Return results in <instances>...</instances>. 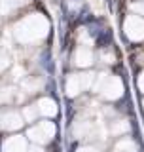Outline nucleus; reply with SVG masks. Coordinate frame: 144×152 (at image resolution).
<instances>
[{
  "label": "nucleus",
  "mask_w": 144,
  "mask_h": 152,
  "mask_svg": "<svg viewBox=\"0 0 144 152\" xmlns=\"http://www.w3.org/2000/svg\"><path fill=\"white\" fill-rule=\"evenodd\" d=\"M47 19L40 13H32L15 25V38L21 44H34L47 34Z\"/></svg>",
  "instance_id": "1"
},
{
  "label": "nucleus",
  "mask_w": 144,
  "mask_h": 152,
  "mask_svg": "<svg viewBox=\"0 0 144 152\" xmlns=\"http://www.w3.org/2000/svg\"><path fill=\"white\" fill-rule=\"evenodd\" d=\"M93 88H95V91L100 93L108 101H116V99H119L123 95V84L118 76H110V74L95 76Z\"/></svg>",
  "instance_id": "2"
},
{
  "label": "nucleus",
  "mask_w": 144,
  "mask_h": 152,
  "mask_svg": "<svg viewBox=\"0 0 144 152\" xmlns=\"http://www.w3.org/2000/svg\"><path fill=\"white\" fill-rule=\"evenodd\" d=\"M55 133H57V127L53 122H38L36 126H32L27 131V137L36 145H46L55 137Z\"/></svg>",
  "instance_id": "3"
},
{
  "label": "nucleus",
  "mask_w": 144,
  "mask_h": 152,
  "mask_svg": "<svg viewBox=\"0 0 144 152\" xmlns=\"http://www.w3.org/2000/svg\"><path fill=\"white\" fill-rule=\"evenodd\" d=\"M95 82V74L91 72H80V74H70L68 80H66V93L70 97H76L81 91L89 89Z\"/></svg>",
  "instance_id": "4"
},
{
  "label": "nucleus",
  "mask_w": 144,
  "mask_h": 152,
  "mask_svg": "<svg viewBox=\"0 0 144 152\" xmlns=\"http://www.w3.org/2000/svg\"><path fill=\"white\" fill-rule=\"evenodd\" d=\"M123 31H125L129 40H135V42L144 40V17L129 15L123 23Z\"/></svg>",
  "instance_id": "5"
},
{
  "label": "nucleus",
  "mask_w": 144,
  "mask_h": 152,
  "mask_svg": "<svg viewBox=\"0 0 144 152\" xmlns=\"http://www.w3.org/2000/svg\"><path fill=\"white\" fill-rule=\"evenodd\" d=\"M23 114L13 110V108H8V110H2L0 112V129L4 131H15L19 127H23Z\"/></svg>",
  "instance_id": "6"
},
{
  "label": "nucleus",
  "mask_w": 144,
  "mask_h": 152,
  "mask_svg": "<svg viewBox=\"0 0 144 152\" xmlns=\"http://www.w3.org/2000/svg\"><path fill=\"white\" fill-rule=\"evenodd\" d=\"M27 139L21 135H13L8 137L6 141L2 142V152H27Z\"/></svg>",
  "instance_id": "7"
},
{
  "label": "nucleus",
  "mask_w": 144,
  "mask_h": 152,
  "mask_svg": "<svg viewBox=\"0 0 144 152\" xmlns=\"http://www.w3.org/2000/svg\"><path fill=\"white\" fill-rule=\"evenodd\" d=\"M36 108H38V114H42V116H46V118H51V116L57 114V103L53 99H49V97L38 99Z\"/></svg>",
  "instance_id": "8"
},
{
  "label": "nucleus",
  "mask_w": 144,
  "mask_h": 152,
  "mask_svg": "<svg viewBox=\"0 0 144 152\" xmlns=\"http://www.w3.org/2000/svg\"><path fill=\"white\" fill-rule=\"evenodd\" d=\"M74 65L76 66H89V65H93V53H91V50L89 48H78L76 50V53H74Z\"/></svg>",
  "instance_id": "9"
},
{
  "label": "nucleus",
  "mask_w": 144,
  "mask_h": 152,
  "mask_svg": "<svg viewBox=\"0 0 144 152\" xmlns=\"http://www.w3.org/2000/svg\"><path fill=\"white\" fill-rule=\"evenodd\" d=\"M42 86H44V80H42V78H38V76H28V78L23 80L21 89L25 93H36Z\"/></svg>",
  "instance_id": "10"
},
{
  "label": "nucleus",
  "mask_w": 144,
  "mask_h": 152,
  "mask_svg": "<svg viewBox=\"0 0 144 152\" xmlns=\"http://www.w3.org/2000/svg\"><path fill=\"white\" fill-rule=\"evenodd\" d=\"M25 4H27V0H0V12L4 15H8V13H13L15 10H19Z\"/></svg>",
  "instance_id": "11"
},
{
  "label": "nucleus",
  "mask_w": 144,
  "mask_h": 152,
  "mask_svg": "<svg viewBox=\"0 0 144 152\" xmlns=\"http://www.w3.org/2000/svg\"><path fill=\"white\" fill-rule=\"evenodd\" d=\"M91 122L87 120H78L74 124V135H76V139H81V137H87L89 133H91Z\"/></svg>",
  "instance_id": "12"
},
{
  "label": "nucleus",
  "mask_w": 144,
  "mask_h": 152,
  "mask_svg": "<svg viewBox=\"0 0 144 152\" xmlns=\"http://www.w3.org/2000/svg\"><path fill=\"white\" fill-rule=\"evenodd\" d=\"M114 152H137V142L133 139H129V137L119 139L116 142V146H114Z\"/></svg>",
  "instance_id": "13"
},
{
  "label": "nucleus",
  "mask_w": 144,
  "mask_h": 152,
  "mask_svg": "<svg viewBox=\"0 0 144 152\" xmlns=\"http://www.w3.org/2000/svg\"><path fill=\"white\" fill-rule=\"evenodd\" d=\"M129 129H131V126H129V122L127 120H116V122H112V126H110V133L112 135H123V133H127Z\"/></svg>",
  "instance_id": "14"
},
{
  "label": "nucleus",
  "mask_w": 144,
  "mask_h": 152,
  "mask_svg": "<svg viewBox=\"0 0 144 152\" xmlns=\"http://www.w3.org/2000/svg\"><path fill=\"white\" fill-rule=\"evenodd\" d=\"M13 95H15V91H13L12 86H6V84H0V104H6L13 99Z\"/></svg>",
  "instance_id": "15"
},
{
  "label": "nucleus",
  "mask_w": 144,
  "mask_h": 152,
  "mask_svg": "<svg viewBox=\"0 0 144 152\" xmlns=\"http://www.w3.org/2000/svg\"><path fill=\"white\" fill-rule=\"evenodd\" d=\"M23 120L25 122H34L36 118H38V108H36V104H28V107L23 108Z\"/></svg>",
  "instance_id": "16"
},
{
  "label": "nucleus",
  "mask_w": 144,
  "mask_h": 152,
  "mask_svg": "<svg viewBox=\"0 0 144 152\" xmlns=\"http://www.w3.org/2000/svg\"><path fill=\"white\" fill-rule=\"evenodd\" d=\"M131 10L137 13V15H144V0H138V2L131 4Z\"/></svg>",
  "instance_id": "17"
},
{
  "label": "nucleus",
  "mask_w": 144,
  "mask_h": 152,
  "mask_svg": "<svg viewBox=\"0 0 144 152\" xmlns=\"http://www.w3.org/2000/svg\"><path fill=\"white\" fill-rule=\"evenodd\" d=\"M8 65H9V59H8V55L0 51V72H2L4 69H8Z\"/></svg>",
  "instance_id": "18"
},
{
  "label": "nucleus",
  "mask_w": 144,
  "mask_h": 152,
  "mask_svg": "<svg viewBox=\"0 0 144 152\" xmlns=\"http://www.w3.org/2000/svg\"><path fill=\"white\" fill-rule=\"evenodd\" d=\"M137 86H138V89L144 93V70L140 72V76H138V80H137Z\"/></svg>",
  "instance_id": "19"
},
{
  "label": "nucleus",
  "mask_w": 144,
  "mask_h": 152,
  "mask_svg": "<svg viewBox=\"0 0 144 152\" xmlns=\"http://www.w3.org/2000/svg\"><path fill=\"white\" fill-rule=\"evenodd\" d=\"M76 152H99L95 146H81V148H78Z\"/></svg>",
  "instance_id": "20"
},
{
  "label": "nucleus",
  "mask_w": 144,
  "mask_h": 152,
  "mask_svg": "<svg viewBox=\"0 0 144 152\" xmlns=\"http://www.w3.org/2000/svg\"><path fill=\"white\" fill-rule=\"evenodd\" d=\"M27 152H44V150H42L40 145H36V146H31V148H27Z\"/></svg>",
  "instance_id": "21"
},
{
  "label": "nucleus",
  "mask_w": 144,
  "mask_h": 152,
  "mask_svg": "<svg viewBox=\"0 0 144 152\" xmlns=\"http://www.w3.org/2000/svg\"><path fill=\"white\" fill-rule=\"evenodd\" d=\"M142 104H144V101H142Z\"/></svg>",
  "instance_id": "22"
}]
</instances>
